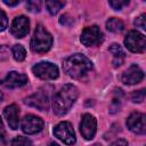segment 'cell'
<instances>
[{
  "instance_id": "18",
  "label": "cell",
  "mask_w": 146,
  "mask_h": 146,
  "mask_svg": "<svg viewBox=\"0 0 146 146\" xmlns=\"http://www.w3.org/2000/svg\"><path fill=\"white\" fill-rule=\"evenodd\" d=\"M65 2L64 1H58V0H49V1H46V7L48 9V11L51 14V15H56L59 9H62V7H64Z\"/></svg>"
},
{
  "instance_id": "4",
  "label": "cell",
  "mask_w": 146,
  "mask_h": 146,
  "mask_svg": "<svg viewBox=\"0 0 146 146\" xmlns=\"http://www.w3.org/2000/svg\"><path fill=\"white\" fill-rule=\"evenodd\" d=\"M32 72L35 76L42 80H55L58 78V67L49 62H40L32 67Z\"/></svg>"
},
{
  "instance_id": "22",
  "label": "cell",
  "mask_w": 146,
  "mask_h": 146,
  "mask_svg": "<svg viewBox=\"0 0 146 146\" xmlns=\"http://www.w3.org/2000/svg\"><path fill=\"white\" fill-rule=\"evenodd\" d=\"M110 5L113 9L115 10H121L124 6H128L129 5V1L128 0H113V1H110Z\"/></svg>"
},
{
  "instance_id": "24",
  "label": "cell",
  "mask_w": 146,
  "mask_h": 146,
  "mask_svg": "<svg viewBox=\"0 0 146 146\" xmlns=\"http://www.w3.org/2000/svg\"><path fill=\"white\" fill-rule=\"evenodd\" d=\"M7 25H8V18H7L5 11H2L0 9V32H2L3 30H6Z\"/></svg>"
},
{
  "instance_id": "2",
  "label": "cell",
  "mask_w": 146,
  "mask_h": 146,
  "mask_svg": "<svg viewBox=\"0 0 146 146\" xmlns=\"http://www.w3.org/2000/svg\"><path fill=\"white\" fill-rule=\"evenodd\" d=\"M79 96V90L73 84H65L54 97V113L58 116L66 114Z\"/></svg>"
},
{
  "instance_id": "8",
  "label": "cell",
  "mask_w": 146,
  "mask_h": 146,
  "mask_svg": "<svg viewBox=\"0 0 146 146\" xmlns=\"http://www.w3.org/2000/svg\"><path fill=\"white\" fill-rule=\"evenodd\" d=\"M127 127L135 133L143 135L146 131V116L143 113L133 112L127 119Z\"/></svg>"
},
{
  "instance_id": "9",
  "label": "cell",
  "mask_w": 146,
  "mask_h": 146,
  "mask_svg": "<svg viewBox=\"0 0 146 146\" xmlns=\"http://www.w3.org/2000/svg\"><path fill=\"white\" fill-rule=\"evenodd\" d=\"M97 129V121L91 114H84L82 116V121L80 123V131L84 139L91 140L95 137Z\"/></svg>"
},
{
  "instance_id": "31",
  "label": "cell",
  "mask_w": 146,
  "mask_h": 146,
  "mask_svg": "<svg viewBox=\"0 0 146 146\" xmlns=\"http://www.w3.org/2000/svg\"><path fill=\"white\" fill-rule=\"evenodd\" d=\"M2 98H3V95H2V92H0V100H2Z\"/></svg>"
},
{
  "instance_id": "19",
  "label": "cell",
  "mask_w": 146,
  "mask_h": 146,
  "mask_svg": "<svg viewBox=\"0 0 146 146\" xmlns=\"http://www.w3.org/2000/svg\"><path fill=\"white\" fill-rule=\"evenodd\" d=\"M11 52H13L15 60H17V62H22L26 57V51L22 44H14L11 48Z\"/></svg>"
},
{
  "instance_id": "12",
  "label": "cell",
  "mask_w": 146,
  "mask_h": 146,
  "mask_svg": "<svg viewBox=\"0 0 146 146\" xmlns=\"http://www.w3.org/2000/svg\"><path fill=\"white\" fill-rule=\"evenodd\" d=\"M29 31H30V22L27 17L22 15L14 18L10 25V33L15 38H23L29 33Z\"/></svg>"
},
{
  "instance_id": "21",
  "label": "cell",
  "mask_w": 146,
  "mask_h": 146,
  "mask_svg": "<svg viewBox=\"0 0 146 146\" xmlns=\"http://www.w3.org/2000/svg\"><path fill=\"white\" fill-rule=\"evenodd\" d=\"M144 99H145V89L135 91L131 95V100L133 103H141V102H144Z\"/></svg>"
},
{
  "instance_id": "13",
  "label": "cell",
  "mask_w": 146,
  "mask_h": 146,
  "mask_svg": "<svg viewBox=\"0 0 146 146\" xmlns=\"http://www.w3.org/2000/svg\"><path fill=\"white\" fill-rule=\"evenodd\" d=\"M27 82V76L23 73H18V72H15V71H11L9 72L1 81L0 83L6 87V88H9V89H14V88H19V87H23L24 84H26Z\"/></svg>"
},
{
  "instance_id": "28",
  "label": "cell",
  "mask_w": 146,
  "mask_h": 146,
  "mask_svg": "<svg viewBox=\"0 0 146 146\" xmlns=\"http://www.w3.org/2000/svg\"><path fill=\"white\" fill-rule=\"evenodd\" d=\"M6 137V132H5V128H3V123L0 119V141H3Z\"/></svg>"
},
{
  "instance_id": "25",
  "label": "cell",
  "mask_w": 146,
  "mask_h": 146,
  "mask_svg": "<svg viewBox=\"0 0 146 146\" xmlns=\"http://www.w3.org/2000/svg\"><path fill=\"white\" fill-rule=\"evenodd\" d=\"M135 26L141 29V30H145L146 29V23H145V15H140L136 21H135Z\"/></svg>"
},
{
  "instance_id": "30",
  "label": "cell",
  "mask_w": 146,
  "mask_h": 146,
  "mask_svg": "<svg viewBox=\"0 0 146 146\" xmlns=\"http://www.w3.org/2000/svg\"><path fill=\"white\" fill-rule=\"evenodd\" d=\"M49 146H60V145H58L57 143H55V141H52V143H50V144H49Z\"/></svg>"
},
{
  "instance_id": "7",
  "label": "cell",
  "mask_w": 146,
  "mask_h": 146,
  "mask_svg": "<svg viewBox=\"0 0 146 146\" xmlns=\"http://www.w3.org/2000/svg\"><path fill=\"white\" fill-rule=\"evenodd\" d=\"M103 39H104L103 38V33H102L100 29L97 25H92V26L86 27L82 31V34H81V38H80L81 42L87 47L97 46L100 42H103Z\"/></svg>"
},
{
  "instance_id": "5",
  "label": "cell",
  "mask_w": 146,
  "mask_h": 146,
  "mask_svg": "<svg viewBox=\"0 0 146 146\" xmlns=\"http://www.w3.org/2000/svg\"><path fill=\"white\" fill-rule=\"evenodd\" d=\"M124 44L132 52H144L146 48L145 35L138 31H130L124 39Z\"/></svg>"
},
{
  "instance_id": "26",
  "label": "cell",
  "mask_w": 146,
  "mask_h": 146,
  "mask_svg": "<svg viewBox=\"0 0 146 146\" xmlns=\"http://www.w3.org/2000/svg\"><path fill=\"white\" fill-rule=\"evenodd\" d=\"M8 55H9L8 48L6 46H0V62L6 60L8 58Z\"/></svg>"
},
{
  "instance_id": "6",
  "label": "cell",
  "mask_w": 146,
  "mask_h": 146,
  "mask_svg": "<svg viewBox=\"0 0 146 146\" xmlns=\"http://www.w3.org/2000/svg\"><path fill=\"white\" fill-rule=\"evenodd\" d=\"M54 135L66 145H73L76 141L73 127L70 122H60L54 128Z\"/></svg>"
},
{
  "instance_id": "23",
  "label": "cell",
  "mask_w": 146,
  "mask_h": 146,
  "mask_svg": "<svg viewBox=\"0 0 146 146\" xmlns=\"http://www.w3.org/2000/svg\"><path fill=\"white\" fill-rule=\"evenodd\" d=\"M26 8L29 11L32 13H39L41 8V2L40 1H27L26 2Z\"/></svg>"
},
{
  "instance_id": "15",
  "label": "cell",
  "mask_w": 146,
  "mask_h": 146,
  "mask_svg": "<svg viewBox=\"0 0 146 146\" xmlns=\"http://www.w3.org/2000/svg\"><path fill=\"white\" fill-rule=\"evenodd\" d=\"M18 115H19V111H18V107L15 104H11V105L7 106L3 110V116L7 120L9 127L13 130H15V129L18 128V123H19Z\"/></svg>"
},
{
  "instance_id": "29",
  "label": "cell",
  "mask_w": 146,
  "mask_h": 146,
  "mask_svg": "<svg viewBox=\"0 0 146 146\" xmlns=\"http://www.w3.org/2000/svg\"><path fill=\"white\" fill-rule=\"evenodd\" d=\"M3 3L7 5V6H16V5L19 3V0H16V1H7V0H5Z\"/></svg>"
},
{
  "instance_id": "10",
  "label": "cell",
  "mask_w": 146,
  "mask_h": 146,
  "mask_svg": "<svg viewBox=\"0 0 146 146\" xmlns=\"http://www.w3.org/2000/svg\"><path fill=\"white\" fill-rule=\"evenodd\" d=\"M25 104L35 107L40 111H47L49 108V96L46 91L40 89L35 94L31 95L25 99Z\"/></svg>"
},
{
  "instance_id": "20",
  "label": "cell",
  "mask_w": 146,
  "mask_h": 146,
  "mask_svg": "<svg viewBox=\"0 0 146 146\" xmlns=\"http://www.w3.org/2000/svg\"><path fill=\"white\" fill-rule=\"evenodd\" d=\"M11 146H33L32 141L23 136H17L11 140Z\"/></svg>"
},
{
  "instance_id": "1",
  "label": "cell",
  "mask_w": 146,
  "mask_h": 146,
  "mask_svg": "<svg viewBox=\"0 0 146 146\" xmlns=\"http://www.w3.org/2000/svg\"><path fill=\"white\" fill-rule=\"evenodd\" d=\"M63 68L68 76L73 79H81L92 70V63L84 55L74 54L63 62Z\"/></svg>"
},
{
  "instance_id": "11",
  "label": "cell",
  "mask_w": 146,
  "mask_h": 146,
  "mask_svg": "<svg viewBox=\"0 0 146 146\" xmlns=\"http://www.w3.org/2000/svg\"><path fill=\"white\" fill-rule=\"evenodd\" d=\"M43 128V121L36 115L29 114L22 120V130L27 135H34L40 132Z\"/></svg>"
},
{
  "instance_id": "27",
  "label": "cell",
  "mask_w": 146,
  "mask_h": 146,
  "mask_svg": "<svg viewBox=\"0 0 146 146\" xmlns=\"http://www.w3.org/2000/svg\"><path fill=\"white\" fill-rule=\"evenodd\" d=\"M110 146H128V141L124 139H117L114 143H112Z\"/></svg>"
},
{
  "instance_id": "14",
  "label": "cell",
  "mask_w": 146,
  "mask_h": 146,
  "mask_svg": "<svg viewBox=\"0 0 146 146\" xmlns=\"http://www.w3.org/2000/svg\"><path fill=\"white\" fill-rule=\"evenodd\" d=\"M121 79L124 84H128V86L136 84L144 79V72L140 70L139 66H137L136 64H132L131 66L128 67V70L124 71Z\"/></svg>"
},
{
  "instance_id": "16",
  "label": "cell",
  "mask_w": 146,
  "mask_h": 146,
  "mask_svg": "<svg viewBox=\"0 0 146 146\" xmlns=\"http://www.w3.org/2000/svg\"><path fill=\"white\" fill-rule=\"evenodd\" d=\"M108 50L113 55V65H114V67H117V66L122 65L123 58H124V55L125 54H124L123 49L121 48V46L117 44V43H113L108 48Z\"/></svg>"
},
{
  "instance_id": "3",
  "label": "cell",
  "mask_w": 146,
  "mask_h": 146,
  "mask_svg": "<svg viewBox=\"0 0 146 146\" xmlns=\"http://www.w3.org/2000/svg\"><path fill=\"white\" fill-rule=\"evenodd\" d=\"M51 44H52L51 34L46 30V27L42 24H38L31 40V49L34 52L43 54L50 49Z\"/></svg>"
},
{
  "instance_id": "17",
  "label": "cell",
  "mask_w": 146,
  "mask_h": 146,
  "mask_svg": "<svg viewBox=\"0 0 146 146\" xmlns=\"http://www.w3.org/2000/svg\"><path fill=\"white\" fill-rule=\"evenodd\" d=\"M106 29L110 32H114V33H119L121 31H123L124 29V24L121 19L116 18V17H112L106 22Z\"/></svg>"
}]
</instances>
